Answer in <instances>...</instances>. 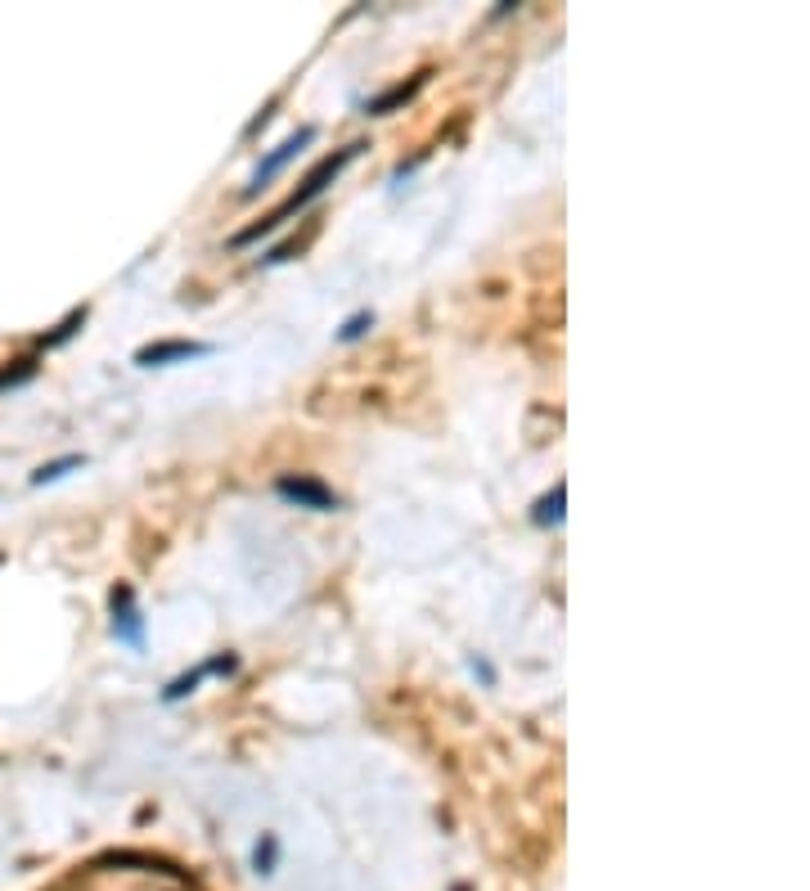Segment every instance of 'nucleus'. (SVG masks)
<instances>
[{"instance_id":"nucleus-11","label":"nucleus","mask_w":810,"mask_h":891,"mask_svg":"<svg viewBox=\"0 0 810 891\" xmlns=\"http://www.w3.org/2000/svg\"><path fill=\"white\" fill-rule=\"evenodd\" d=\"M81 324H86V306H77V311H68V320H63L54 333H45V338H41V347H63V342H68L72 333L81 329Z\"/></svg>"},{"instance_id":"nucleus-12","label":"nucleus","mask_w":810,"mask_h":891,"mask_svg":"<svg viewBox=\"0 0 810 891\" xmlns=\"http://www.w3.org/2000/svg\"><path fill=\"white\" fill-rule=\"evenodd\" d=\"M369 329H374V311H356V315H351V320L338 329V338H342V342H360Z\"/></svg>"},{"instance_id":"nucleus-15","label":"nucleus","mask_w":810,"mask_h":891,"mask_svg":"<svg viewBox=\"0 0 810 891\" xmlns=\"http://www.w3.org/2000/svg\"><path fill=\"white\" fill-rule=\"evenodd\" d=\"M459 891H464V887H459Z\"/></svg>"},{"instance_id":"nucleus-4","label":"nucleus","mask_w":810,"mask_h":891,"mask_svg":"<svg viewBox=\"0 0 810 891\" xmlns=\"http://www.w3.org/2000/svg\"><path fill=\"white\" fill-rule=\"evenodd\" d=\"M212 342H149V347L135 351V365L140 369H158V365H176V360H194V356H212Z\"/></svg>"},{"instance_id":"nucleus-8","label":"nucleus","mask_w":810,"mask_h":891,"mask_svg":"<svg viewBox=\"0 0 810 891\" xmlns=\"http://www.w3.org/2000/svg\"><path fill=\"white\" fill-rule=\"evenodd\" d=\"M207 680V662L203 666H194V671H185V675H176V680L162 689V702H180V698H189V693L198 689V684Z\"/></svg>"},{"instance_id":"nucleus-13","label":"nucleus","mask_w":810,"mask_h":891,"mask_svg":"<svg viewBox=\"0 0 810 891\" xmlns=\"http://www.w3.org/2000/svg\"><path fill=\"white\" fill-rule=\"evenodd\" d=\"M32 374H36L32 360H18V369H5V374H0V387H18V383H27Z\"/></svg>"},{"instance_id":"nucleus-5","label":"nucleus","mask_w":810,"mask_h":891,"mask_svg":"<svg viewBox=\"0 0 810 891\" xmlns=\"http://www.w3.org/2000/svg\"><path fill=\"white\" fill-rule=\"evenodd\" d=\"M311 140H315V126H302V131H297V135H288V140L279 144V149L270 153V158H266V162H261V167H257V176H252V189H248V198L257 194V189H266V180H275L279 171H284L288 162H293L297 153H302V149H306V144H311Z\"/></svg>"},{"instance_id":"nucleus-14","label":"nucleus","mask_w":810,"mask_h":891,"mask_svg":"<svg viewBox=\"0 0 810 891\" xmlns=\"http://www.w3.org/2000/svg\"><path fill=\"white\" fill-rule=\"evenodd\" d=\"M468 666H473V675H482L486 684H495V671H491V662H482V657H473V662H468Z\"/></svg>"},{"instance_id":"nucleus-7","label":"nucleus","mask_w":810,"mask_h":891,"mask_svg":"<svg viewBox=\"0 0 810 891\" xmlns=\"http://www.w3.org/2000/svg\"><path fill=\"white\" fill-rule=\"evenodd\" d=\"M563 504H567V486L554 482V491L536 500V509H531V522H536V527H558V522H563Z\"/></svg>"},{"instance_id":"nucleus-1","label":"nucleus","mask_w":810,"mask_h":891,"mask_svg":"<svg viewBox=\"0 0 810 891\" xmlns=\"http://www.w3.org/2000/svg\"><path fill=\"white\" fill-rule=\"evenodd\" d=\"M360 153H365V140H356V144H347V149H338V153H329V158H320V162H315V171H311V176L302 180V189H297V194L288 198L284 207H275V212H270L261 225H248V230H239V234H234V243H239V248H243V243H252V239H261V234L279 230V225H284L293 212H302L306 203H315V198H320L324 189H329L333 180H338V171L347 167V162H356Z\"/></svg>"},{"instance_id":"nucleus-2","label":"nucleus","mask_w":810,"mask_h":891,"mask_svg":"<svg viewBox=\"0 0 810 891\" xmlns=\"http://www.w3.org/2000/svg\"><path fill=\"white\" fill-rule=\"evenodd\" d=\"M275 491H279V500L297 504V509H311V513H333V509H342V500L320 482V477H302V473L293 477V473H284V477L275 482Z\"/></svg>"},{"instance_id":"nucleus-3","label":"nucleus","mask_w":810,"mask_h":891,"mask_svg":"<svg viewBox=\"0 0 810 891\" xmlns=\"http://www.w3.org/2000/svg\"><path fill=\"white\" fill-rule=\"evenodd\" d=\"M108 603H113V635H117V644L144 648V617H140V608H135V590H131V585H113Z\"/></svg>"},{"instance_id":"nucleus-6","label":"nucleus","mask_w":810,"mask_h":891,"mask_svg":"<svg viewBox=\"0 0 810 891\" xmlns=\"http://www.w3.org/2000/svg\"><path fill=\"white\" fill-rule=\"evenodd\" d=\"M423 81H428V72H419V77H414V81H401V86L383 90V95H378V99H369V104H365V113H369V117H383V113H392V108L410 104V99L423 90Z\"/></svg>"},{"instance_id":"nucleus-9","label":"nucleus","mask_w":810,"mask_h":891,"mask_svg":"<svg viewBox=\"0 0 810 891\" xmlns=\"http://www.w3.org/2000/svg\"><path fill=\"white\" fill-rule=\"evenodd\" d=\"M86 464V455H63V459H54V464H41L32 473V486H45V482H59V477H68L72 468H81Z\"/></svg>"},{"instance_id":"nucleus-10","label":"nucleus","mask_w":810,"mask_h":891,"mask_svg":"<svg viewBox=\"0 0 810 891\" xmlns=\"http://www.w3.org/2000/svg\"><path fill=\"white\" fill-rule=\"evenodd\" d=\"M275 860H279V837H275V833H261V842L252 846V869L266 878V873H275Z\"/></svg>"}]
</instances>
